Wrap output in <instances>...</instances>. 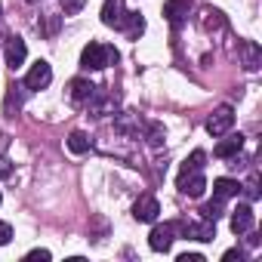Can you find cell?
<instances>
[{
    "label": "cell",
    "instance_id": "44dd1931",
    "mask_svg": "<svg viewBox=\"0 0 262 262\" xmlns=\"http://www.w3.org/2000/svg\"><path fill=\"white\" fill-rule=\"evenodd\" d=\"M204 161H207V151H191V158H185V164H182V170L179 173H194V170H204Z\"/></svg>",
    "mask_w": 262,
    "mask_h": 262
},
{
    "label": "cell",
    "instance_id": "ba28073f",
    "mask_svg": "<svg viewBox=\"0 0 262 262\" xmlns=\"http://www.w3.org/2000/svg\"><path fill=\"white\" fill-rule=\"evenodd\" d=\"M158 216H161V204H158V198L142 194V198L133 204V219H136V222H158Z\"/></svg>",
    "mask_w": 262,
    "mask_h": 262
},
{
    "label": "cell",
    "instance_id": "3957f363",
    "mask_svg": "<svg viewBox=\"0 0 262 262\" xmlns=\"http://www.w3.org/2000/svg\"><path fill=\"white\" fill-rule=\"evenodd\" d=\"M176 231H179V222H164V225H155L151 234H148V247L155 253H167L176 241Z\"/></svg>",
    "mask_w": 262,
    "mask_h": 262
},
{
    "label": "cell",
    "instance_id": "9a60e30c",
    "mask_svg": "<svg viewBox=\"0 0 262 262\" xmlns=\"http://www.w3.org/2000/svg\"><path fill=\"white\" fill-rule=\"evenodd\" d=\"M129 40H139L142 34H145V19L139 16V13H126V22H123V28H120Z\"/></svg>",
    "mask_w": 262,
    "mask_h": 262
},
{
    "label": "cell",
    "instance_id": "5b68a950",
    "mask_svg": "<svg viewBox=\"0 0 262 262\" xmlns=\"http://www.w3.org/2000/svg\"><path fill=\"white\" fill-rule=\"evenodd\" d=\"M179 191L182 194H188V198H201L204 191H207V176H204V170H194V173H179Z\"/></svg>",
    "mask_w": 262,
    "mask_h": 262
},
{
    "label": "cell",
    "instance_id": "4316f807",
    "mask_svg": "<svg viewBox=\"0 0 262 262\" xmlns=\"http://www.w3.org/2000/svg\"><path fill=\"white\" fill-rule=\"evenodd\" d=\"M179 262H204V256H201V253H182Z\"/></svg>",
    "mask_w": 262,
    "mask_h": 262
},
{
    "label": "cell",
    "instance_id": "5bb4252c",
    "mask_svg": "<svg viewBox=\"0 0 262 262\" xmlns=\"http://www.w3.org/2000/svg\"><path fill=\"white\" fill-rule=\"evenodd\" d=\"M241 148H244V136H241V133H237V136H228V133H225V139L213 148V155L222 158V161H231V158L241 155Z\"/></svg>",
    "mask_w": 262,
    "mask_h": 262
},
{
    "label": "cell",
    "instance_id": "cb8c5ba5",
    "mask_svg": "<svg viewBox=\"0 0 262 262\" xmlns=\"http://www.w3.org/2000/svg\"><path fill=\"white\" fill-rule=\"evenodd\" d=\"M13 241V225L10 222H0V247Z\"/></svg>",
    "mask_w": 262,
    "mask_h": 262
},
{
    "label": "cell",
    "instance_id": "7c38bea8",
    "mask_svg": "<svg viewBox=\"0 0 262 262\" xmlns=\"http://www.w3.org/2000/svg\"><path fill=\"white\" fill-rule=\"evenodd\" d=\"M4 56H7V65H10L13 71H16V68H22V65H25V59H28V47H25V40H22V37H10V40H7Z\"/></svg>",
    "mask_w": 262,
    "mask_h": 262
},
{
    "label": "cell",
    "instance_id": "d4e9b609",
    "mask_svg": "<svg viewBox=\"0 0 262 262\" xmlns=\"http://www.w3.org/2000/svg\"><path fill=\"white\" fill-rule=\"evenodd\" d=\"M25 259H28V262H34V259H40V262H47V259H50V250H31V253H28Z\"/></svg>",
    "mask_w": 262,
    "mask_h": 262
},
{
    "label": "cell",
    "instance_id": "9c48e42d",
    "mask_svg": "<svg viewBox=\"0 0 262 262\" xmlns=\"http://www.w3.org/2000/svg\"><path fill=\"white\" fill-rule=\"evenodd\" d=\"M102 22L108 25V28H123V22H126V7H123V0H105L102 4Z\"/></svg>",
    "mask_w": 262,
    "mask_h": 262
},
{
    "label": "cell",
    "instance_id": "484cf974",
    "mask_svg": "<svg viewBox=\"0 0 262 262\" xmlns=\"http://www.w3.org/2000/svg\"><path fill=\"white\" fill-rule=\"evenodd\" d=\"M222 259H225V262H234V259L241 262V259H244V250H237V247H234V250H228V253H225Z\"/></svg>",
    "mask_w": 262,
    "mask_h": 262
},
{
    "label": "cell",
    "instance_id": "6da1fadb",
    "mask_svg": "<svg viewBox=\"0 0 262 262\" xmlns=\"http://www.w3.org/2000/svg\"><path fill=\"white\" fill-rule=\"evenodd\" d=\"M114 62H117V50L108 47V43H99V40L86 43L83 53H80V65H83L86 71H102V68H108V65H114Z\"/></svg>",
    "mask_w": 262,
    "mask_h": 262
},
{
    "label": "cell",
    "instance_id": "4fadbf2b",
    "mask_svg": "<svg viewBox=\"0 0 262 262\" xmlns=\"http://www.w3.org/2000/svg\"><path fill=\"white\" fill-rule=\"evenodd\" d=\"M231 231L234 234L253 231V207L250 204H237V210H231Z\"/></svg>",
    "mask_w": 262,
    "mask_h": 262
},
{
    "label": "cell",
    "instance_id": "277c9868",
    "mask_svg": "<svg viewBox=\"0 0 262 262\" xmlns=\"http://www.w3.org/2000/svg\"><path fill=\"white\" fill-rule=\"evenodd\" d=\"M99 86L96 83H90L86 77H74L71 83H68V99H71V105H77V108H86V102L93 99V93H96Z\"/></svg>",
    "mask_w": 262,
    "mask_h": 262
},
{
    "label": "cell",
    "instance_id": "52a82bcc",
    "mask_svg": "<svg viewBox=\"0 0 262 262\" xmlns=\"http://www.w3.org/2000/svg\"><path fill=\"white\" fill-rule=\"evenodd\" d=\"M50 80H53V68H50V62H43V59L34 62L31 71L25 74V86H28V90H47Z\"/></svg>",
    "mask_w": 262,
    "mask_h": 262
},
{
    "label": "cell",
    "instance_id": "d6986e66",
    "mask_svg": "<svg viewBox=\"0 0 262 262\" xmlns=\"http://www.w3.org/2000/svg\"><path fill=\"white\" fill-rule=\"evenodd\" d=\"M222 213H225V201H219V198H213L210 204L201 207V219H210V222H216Z\"/></svg>",
    "mask_w": 262,
    "mask_h": 262
},
{
    "label": "cell",
    "instance_id": "ac0fdd59",
    "mask_svg": "<svg viewBox=\"0 0 262 262\" xmlns=\"http://www.w3.org/2000/svg\"><path fill=\"white\" fill-rule=\"evenodd\" d=\"M93 148V139L86 136V133H80V129H74V133L68 136V151H74V155H86Z\"/></svg>",
    "mask_w": 262,
    "mask_h": 262
},
{
    "label": "cell",
    "instance_id": "7a4b0ae2",
    "mask_svg": "<svg viewBox=\"0 0 262 262\" xmlns=\"http://www.w3.org/2000/svg\"><path fill=\"white\" fill-rule=\"evenodd\" d=\"M231 126H234V111H231V105H219L210 117H207V133L210 136H225V133H231Z\"/></svg>",
    "mask_w": 262,
    "mask_h": 262
},
{
    "label": "cell",
    "instance_id": "ffe728a7",
    "mask_svg": "<svg viewBox=\"0 0 262 262\" xmlns=\"http://www.w3.org/2000/svg\"><path fill=\"white\" fill-rule=\"evenodd\" d=\"M204 19H201V25L210 31V28H225V19H222V13L219 10H210V7H204V13H201Z\"/></svg>",
    "mask_w": 262,
    "mask_h": 262
},
{
    "label": "cell",
    "instance_id": "83f0119b",
    "mask_svg": "<svg viewBox=\"0 0 262 262\" xmlns=\"http://www.w3.org/2000/svg\"><path fill=\"white\" fill-rule=\"evenodd\" d=\"M0 201H4V198H0Z\"/></svg>",
    "mask_w": 262,
    "mask_h": 262
},
{
    "label": "cell",
    "instance_id": "7402d4cb",
    "mask_svg": "<svg viewBox=\"0 0 262 262\" xmlns=\"http://www.w3.org/2000/svg\"><path fill=\"white\" fill-rule=\"evenodd\" d=\"M241 188H244L247 201H259V176H256V173H253V176H250V182H247V185H241Z\"/></svg>",
    "mask_w": 262,
    "mask_h": 262
},
{
    "label": "cell",
    "instance_id": "2e32d148",
    "mask_svg": "<svg viewBox=\"0 0 262 262\" xmlns=\"http://www.w3.org/2000/svg\"><path fill=\"white\" fill-rule=\"evenodd\" d=\"M241 194V185L234 182V179H216L213 182V198H219V201H228V198H237Z\"/></svg>",
    "mask_w": 262,
    "mask_h": 262
},
{
    "label": "cell",
    "instance_id": "603a6c76",
    "mask_svg": "<svg viewBox=\"0 0 262 262\" xmlns=\"http://www.w3.org/2000/svg\"><path fill=\"white\" fill-rule=\"evenodd\" d=\"M83 7H86V0H62V13L65 16H77Z\"/></svg>",
    "mask_w": 262,
    "mask_h": 262
},
{
    "label": "cell",
    "instance_id": "e0dca14e",
    "mask_svg": "<svg viewBox=\"0 0 262 262\" xmlns=\"http://www.w3.org/2000/svg\"><path fill=\"white\" fill-rule=\"evenodd\" d=\"M145 126V142L151 145V148H161L164 145V139H167V129H164V123H158V120H148V123H142Z\"/></svg>",
    "mask_w": 262,
    "mask_h": 262
},
{
    "label": "cell",
    "instance_id": "30bf717a",
    "mask_svg": "<svg viewBox=\"0 0 262 262\" xmlns=\"http://www.w3.org/2000/svg\"><path fill=\"white\" fill-rule=\"evenodd\" d=\"M188 10H191L188 0H167V4H164V16H167V22L173 28H182L188 22Z\"/></svg>",
    "mask_w": 262,
    "mask_h": 262
},
{
    "label": "cell",
    "instance_id": "8fae6325",
    "mask_svg": "<svg viewBox=\"0 0 262 262\" xmlns=\"http://www.w3.org/2000/svg\"><path fill=\"white\" fill-rule=\"evenodd\" d=\"M237 53H241V65H244L247 71H259V65H262V50H259L256 40H241V43H237Z\"/></svg>",
    "mask_w": 262,
    "mask_h": 262
},
{
    "label": "cell",
    "instance_id": "8992f818",
    "mask_svg": "<svg viewBox=\"0 0 262 262\" xmlns=\"http://www.w3.org/2000/svg\"><path fill=\"white\" fill-rule=\"evenodd\" d=\"M179 231L185 234V237H191V241H213L216 237V222H210V219H201V222H179Z\"/></svg>",
    "mask_w": 262,
    "mask_h": 262
}]
</instances>
